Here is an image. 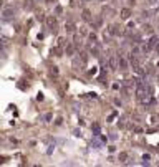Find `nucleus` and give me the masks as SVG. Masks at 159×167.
I'll use <instances>...</instances> for the list:
<instances>
[{
  "mask_svg": "<svg viewBox=\"0 0 159 167\" xmlns=\"http://www.w3.org/2000/svg\"><path fill=\"white\" fill-rule=\"evenodd\" d=\"M2 17H3V20H10V18H13L15 17V10L13 8H3V12H2Z\"/></svg>",
  "mask_w": 159,
  "mask_h": 167,
  "instance_id": "1",
  "label": "nucleus"
},
{
  "mask_svg": "<svg viewBox=\"0 0 159 167\" xmlns=\"http://www.w3.org/2000/svg\"><path fill=\"white\" fill-rule=\"evenodd\" d=\"M136 98H138L139 101H144L146 98H147V93H146V89L143 86L138 88V91H136Z\"/></svg>",
  "mask_w": 159,
  "mask_h": 167,
  "instance_id": "2",
  "label": "nucleus"
},
{
  "mask_svg": "<svg viewBox=\"0 0 159 167\" xmlns=\"http://www.w3.org/2000/svg\"><path fill=\"white\" fill-rule=\"evenodd\" d=\"M81 18L85 22H93V15H91V12L88 10V8H85L83 12H81Z\"/></svg>",
  "mask_w": 159,
  "mask_h": 167,
  "instance_id": "3",
  "label": "nucleus"
},
{
  "mask_svg": "<svg viewBox=\"0 0 159 167\" xmlns=\"http://www.w3.org/2000/svg\"><path fill=\"white\" fill-rule=\"evenodd\" d=\"M108 65H109V70H113V71H114V70H118V68H119V65H118V60H116L114 56H111V58H109V61H108Z\"/></svg>",
  "mask_w": 159,
  "mask_h": 167,
  "instance_id": "4",
  "label": "nucleus"
},
{
  "mask_svg": "<svg viewBox=\"0 0 159 167\" xmlns=\"http://www.w3.org/2000/svg\"><path fill=\"white\" fill-rule=\"evenodd\" d=\"M119 15H121V18H124V20H128V18L131 17V10H129V8H121V12H119Z\"/></svg>",
  "mask_w": 159,
  "mask_h": 167,
  "instance_id": "5",
  "label": "nucleus"
},
{
  "mask_svg": "<svg viewBox=\"0 0 159 167\" xmlns=\"http://www.w3.org/2000/svg\"><path fill=\"white\" fill-rule=\"evenodd\" d=\"M46 25L50 28H55L56 27V18L55 17H46Z\"/></svg>",
  "mask_w": 159,
  "mask_h": 167,
  "instance_id": "6",
  "label": "nucleus"
},
{
  "mask_svg": "<svg viewBox=\"0 0 159 167\" xmlns=\"http://www.w3.org/2000/svg\"><path fill=\"white\" fill-rule=\"evenodd\" d=\"M118 65H119L121 70H126V68H128V61H126L123 56H118Z\"/></svg>",
  "mask_w": 159,
  "mask_h": 167,
  "instance_id": "7",
  "label": "nucleus"
},
{
  "mask_svg": "<svg viewBox=\"0 0 159 167\" xmlns=\"http://www.w3.org/2000/svg\"><path fill=\"white\" fill-rule=\"evenodd\" d=\"M158 45H159V38L158 37H151V40H149V48L152 50V48H156Z\"/></svg>",
  "mask_w": 159,
  "mask_h": 167,
  "instance_id": "8",
  "label": "nucleus"
},
{
  "mask_svg": "<svg viewBox=\"0 0 159 167\" xmlns=\"http://www.w3.org/2000/svg\"><path fill=\"white\" fill-rule=\"evenodd\" d=\"M23 7L28 8V10H32V8L35 7V3H33V0H25V2H23Z\"/></svg>",
  "mask_w": 159,
  "mask_h": 167,
  "instance_id": "9",
  "label": "nucleus"
},
{
  "mask_svg": "<svg viewBox=\"0 0 159 167\" xmlns=\"http://www.w3.org/2000/svg\"><path fill=\"white\" fill-rule=\"evenodd\" d=\"M75 25H73V23H66L65 25V30H66V33H73V32H75Z\"/></svg>",
  "mask_w": 159,
  "mask_h": 167,
  "instance_id": "10",
  "label": "nucleus"
},
{
  "mask_svg": "<svg viewBox=\"0 0 159 167\" xmlns=\"http://www.w3.org/2000/svg\"><path fill=\"white\" fill-rule=\"evenodd\" d=\"M65 53L68 55V56H71V55L75 53V47H73V45H68V47L65 48Z\"/></svg>",
  "mask_w": 159,
  "mask_h": 167,
  "instance_id": "11",
  "label": "nucleus"
},
{
  "mask_svg": "<svg viewBox=\"0 0 159 167\" xmlns=\"http://www.w3.org/2000/svg\"><path fill=\"white\" fill-rule=\"evenodd\" d=\"M118 160L119 162H126V160H128V152H119Z\"/></svg>",
  "mask_w": 159,
  "mask_h": 167,
  "instance_id": "12",
  "label": "nucleus"
},
{
  "mask_svg": "<svg viewBox=\"0 0 159 167\" xmlns=\"http://www.w3.org/2000/svg\"><path fill=\"white\" fill-rule=\"evenodd\" d=\"M80 60H81V63H86L88 61V53L86 51H80Z\"/></svg>",
  "mask_w": 159,
  "mask_h": 167,
  "instance_id": "13",
  "label": "nucleus"
},
{
  "mask_svg": "<svg viewBox=\"0 0 159 167\" xmlns=\"http://www.w3.org/2000/svg\"><path fill=\"white\" fill-rule=\"evenodd\" d=\"M58 47H61V48H66V47H68V41H66V38H58Z\"/></svg>",
  "mask_w": 159,
  "mask_h": 167,
  "instance_id": "14",
  "label": "nucleus"
},
{
  "mask_svg": "<svg viewBox=\"0 0 159 167\" xmlns=\"http://www.w3.org/2000/svg\"><path fill=\"white\" fill-rule=\"evenodd\" d=\"M143 30H144V33H152V27H151V25H144Z\"/></svg>",
  "mask_w": 159,
  "mask_h": 167,
  "instance_id": "15",
  "label": "nucleus"
},
{
  "mask_svg": "<svg viewBox=\"0 0 159 167\" xmlns=\"http://www.w3.org/2000/svg\"><path fill=\"white\" fill-rule=\"evenodd\" d=\"M90 51H91V55H94V56H98V55H99V50L96 47H91V50H90Z\"/></svg>",
  "mask_w": 159,
  "mask_h": 167,
  "instance_id": "16",
  "label": "nucleus"
},
{
  "mask_svg": "<svg viewBox=\"0 0 159 167\" xmlns=\"http://www.w3.org/2000/svg\"><path fill=\"white\" fill-rule=\"evenodd\" d=\"M53 53L56 55V56H61V47H56L55 50H53Z\"/></svg>",
  "mask_w": 159,
  "mask_h": 167,
  "instance_id": "17",
  "label": "nucleus"
},
{
  "mask_svg": "<svg viewBox=\"0 0 159 167\" xmlns=\"http://www.w3.org/2000/svg\"><path fill=\"white\" fill-rule=\"evenodd\" d=\"M37 18H38V20H46L45 15H43V12H37Z\"/></svg>",
  "mask_w": 159,
  "mask_h": 167,
  "instance_id": "18",
  "label": "nucleus"
},
{
  "mask_svg": "<svg viewBox=\"0 0 159 167\" xmlns=\"http://www.w3.org/2000/svg\"><path fill=\"white\" fill-rule=\"evenodd\" d=\"M88 37H90V40H91L93 43H94V41L98 40V37H96V33H90V35H88Z\"/></svg>",
  "mask_w": 159,
  "mask_h": 167,
  "instance_id": "19",
  "label": "nucleus"
},
{
  "mask_svg": "<svg viewBox=\"0 0 159 167\" xmlns=\"http://www.w3.org/2000/svg\"><path fill=\"white\" fill-rule=\"evenodd\" d=\"M50 71H52V74L56 76V74H58V66H52V68H50Z\"/></svg>",
  "mask_w": 159,
  "mask_h": 167,
  "instance_id": "20",
  "label": "nucleus"
},
{
  "mask_svg": "<svg viewBox=\"0 0 159 167\" xmlns=\"http://www.w3.org/2000/svg\"><path fill=\"white\" fill-rule=\"evenodd\" d=\"M75 45H76V47H80V45H81V40H80L78 35H75Z\"/></svg>",
  "mask_w": 159,
  "mask_h": 167,
  "instance_id": "21",
  "label": "nucleus"
},
{
  "mask_svg": "<svg viewBox=\"0 0 159 167\" xmlns=\"http://www.w3.org/2000/svg\"><path fill=\"white\" fill-rule=\"evenodd\" d=\"M91 129L94 131V134H98V133H99V126H98V124H93V126H91Z\"/></svg>",
  "mask_w": 159,
  "mask_h": 167,
  "instance_id": "22",
  "label": "nucleus"
},
{
  "mask_svg": "<svg viewBox=\"0 0 159 167\" xmlns=\"http://www.w3.org/2000/svg\"><path fill=\"white\" fill-rule=\"evenodd\" d=\"M55 12H56V14H61V12H63V8H61V7H56V8H55Z\"/></svg>",
  "mask_w": 159,
  "mask_h": 167,
  "instance_id": "23",
  "label": "nucleus"
},
{
  "mask_svg": "<svg viewBox=\"0 0 159 167\" xmlns=\"http://www.w3.org/2000/svg\"><path fill=\"white\" fill-rule=\"evenodd\" d=\"M80 32H81V35H86V33H88V32H86V28H85V27H81V28H80Z\"/></svg>",
  "mask_w": 159,
  "mask_h": 167,
  "instance_id": "24",
  "label": "nucleus"
},
{
  "mask_svg": "<svg viewBox=\"0 0 159 167\" xmlns=\"http://www.w3.org/2000/svg\"><path fill=\"white\" fill-rule=\"evenodd\" d=\"M76 2H78V0H71V2H70V5H71V7H76V5H78Z\"/></svg>",
  "mask_w": 159,
  "mask_h": 167,
  "instance_id": "25",
  "label": "nucleus"
},
{
  "mask_svg": "<svg viewBox=\"0 0 159 167\" xmlns=\"http://www.w3.org/2000/svg\"><path fill=\"white\" fill-rule=\"evenodd\" d=\"M99 2H105V0H99Z\"/></svg>",
  "mask_w": 159,
  "mask_h": 167,
  "instance_id": "26",
  "label": "nucleus"
},
{
  "mask_svg": "<svg viewBox=\"0 0 159 167\" xmlns=\"http://www.w3.org/2000/svg\"><path fill=\"white\" fill-rule=\"evenodd\" d=\"M158 80H159V74H158Z\"/></svg>",
  "mask_w": 159,
  "mask_h": 167,
  "instance_id": "27",
  "label": "nucleus"
},
{
  "mask_svg": "<svg viewBox=\"0 0 159 167\" xmlns=\"http://www.w3.org/2000/svg\"><path fill=\"white\" fill-rule=\"evenodd\" d=\"M158 66H159V63H158Z\"/></svg>",
  "mask_w": 159,
  "mask_h": 167,
  "instance_id": "28",
  "label": "nucleus"
}]
</instances>
